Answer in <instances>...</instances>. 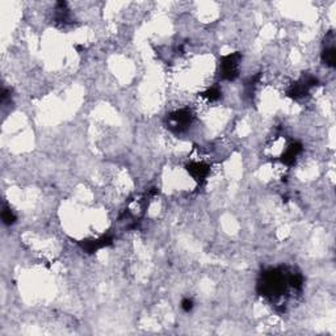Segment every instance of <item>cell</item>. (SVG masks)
Instances as JSON below:
<instances>
[{"instance_id": "obj_1", "label": "cell", "mask_w": 336, "mask_h": 336, "mask_svg": "<svg viewBox=\"0 0 336 336\" xmlns=\"http://www.w3.org/2000/svg\"><path fill=\"white\" fill-rule=\"evenodd\" d=\"M303 278L300 273L289 272L284 268L269 269L263 273L259 282V292L261 296L276 301L284 297L287 292L302 289Z\"/></svg>"}, {"instance_id": "obj_9", "label": "cell", "mask_w": 336, "mask_h": 336, "mask_svg": "<svg viewBox=\"0 0 336 336\" xmlns=\"http://www.w3.org/2000/svg\"><path fill=\"white\" fill-rule=\"evenodd\" d=\"M202 96H204L208 101H217L218 99L221 98V91L217 88V87H211V88H209L208 91L204 92Z\"/></svg>"}, {"instance_id": "obj_8", "label": "cell", "mask_w": 336, "mask_h": 336, "mask_svg": "<svg viewBox=\"0 0 336 336\" xmlns=\"http://www.w3.org/2000/svg\"><path fill=\"white\" fill-rule=\"evenodd\" d=\"M322 61L324 62L326 66L328 67H333L335 66V47L330 46V47H326L322 54Z\"/></svg>"}, {"instance_id": "obj_10", "label": "cell", "mask_w": 336, "mask_h": 336, "mask_svg": "<svg viewBox=\"0 0 336 336\" xmlns=\"http://www.w3.org/2000/svg\"><path fill=\"white\" fill-rule=\"evenodd\" d=\"M2 218H3V222L6 223V225H13L16 221V215L15 213H13L11 209L8 208H4L3 209V213H2Z\"/></svg>"}, {"instance_id": "obj_6", "label": "cell", "mask_w": 336, "mask_h": 336, "mask_svg": "<svg viewBox=\"0 0 336 336\" xmlns=\"http://www.w3.org/2000/svg\"><path fill=\"white\" fill-rule=\"evenodd\" d=\"M301 153H302V145L300 142H294L286 147V150L281 156V162L286 165H293Z\"/></svg>"}, {"instance_id": "obj_5", "label": "cell", "mask_w": 336, "mask_h": 336, "mask_svg": "<svg viewBox=\"0 0 336 336\" xmlns=\"http://www.w3.org/2000/svg\"><path fill=\"white\" fill-rule=\"evenodd\" d=\"M186 171L189 172L190 176H192L195 180L202 181L209 176L210 165L204 162H192L186 165Z\"/></svg>"}, {"instance_id": "obj_4", "label": "cell", "mask_w": 336, "mask_h": 336, "mask_svg": "<svg viewBox=\"0 0 336 336\" xmlns=\"http://www.w3.org/2000/svg\"><path fill=\"white\" fill-rule=\"evenodd\" d=\"M317 83H318V80L315 79L314 77H310V75L309 77H303L302 79H300L298 82L292 84L291 89L287 92V95L293 99L305 98V96L309 95L310 89L317 86Z\"/></svg>"}, {"instance_id": "obj_7", "label": "cell", "mask_w": 336, "mask_h": 336, "mask_svg": "<svg viewBox=\"0 0 336 336\" xmlns=\"http://www.w3.org/2000/svg\"><path fill=\"white\" fill-rule=\"evenodd\" d=\"M110 243H112V239H110L109 236H103V238L95 239V241L87 242L86 245H83V248H84L87 252L92 254V252H95V251L100 250V248L105 247V246L110 245Z\"/></svg>"}, {"instance_id": "obj_3", "label": "cell", "mask_w": 336, "mask_h": 336, "mask_svg": "<svg viewBox=\"0 0 336 336\" xmlns=\"http://www.w3.org/2000/svg\"><path fill=\"white\" fill-rule=\"evenodd\" d=\"M193 121V113L189 109L183 108V109L175 110L174 113L170 114L168 117V126L171 130L176 133L184 132L188 126H190Z\"/></svg>"}, {"instance_id": "obj_2", "label": "cell", "mask_w": 336, "mask_h": 336, "mask_svg": "<svg viewBox=\"0 0 336 336\" xmlns=\"http://www.w3.org/2000/svg\"><path fill=\"white\" fill-rule=\"evenodd\" d=\"M239 53L223 57L220 64V75L225 80H235L239 75V61H241Z\"/></svg>"}, {"instance_id": "obj_11", "label": "cell", "mask_w": 336, "mask_h": 336, "mask_svg": "<svg viewBox=\"0 0 336 336\" xmlns=\"http://www.w3.org/2000/svg\"><path fill=\"white\" fill-rule=\"evenodd\" d=\"M181 307H183L184 311H190V310L193 309V301L189 300V298H186V300H184L183 302H181Z\"/></svg>"}]
</instances>
